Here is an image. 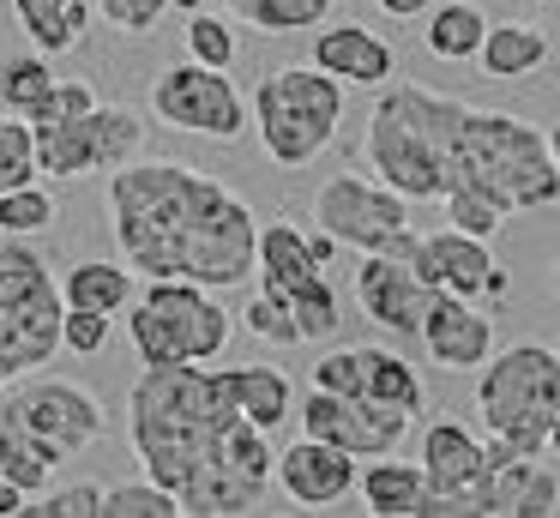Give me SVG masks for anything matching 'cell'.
<instances>
[{
	"label": "cell",
	"instance_id": "277c9868",
	"mask_svg": "<svg viewBox=\"0 0 560 518\" xmlns=\"http://www.w3.org/2000/svg\"><path fill=\"white\" fill-rule=\"evenodd\" d=\"M452 187L488 193L500 211H542L560 199V169L530 120L464 103L458 133H452Z\"/></svg>",
	"mask_w": 560,
	"mask_h": 518
},
{
	"label": "cell",
	"instance_id": "5b68a950",
	"mask_svg": "<svg viewBox=\"0 0 560 518\" xmlns=\"http://www.w3.org/2000/svg\"><path fill=\"white\" fill-rule=\"evenodd\" d=\"M560 410V349L548 344H512L476 368V416L488 434L512 446V452L542 458L548 422Z\"/></svg>",
	"mask_w": 560,
	"mask_h": 518
},
{
	"label": "cell",
	"instance_id": "f1b7e54d",
	"mask_svg": "<svg viewBox=\"0 0 560 518\" xmlns=\"http://www.w3.org/2000/svg\"><path fill=\"white\" fill-rule=\"evenodd\" d=\"M283 308H290V320H295V332H302V344H326V337H338V325H343L338 284H331L326 272L307 277L302 289H290V296H283Z\"/></svg>",
	"mask_w": 560,
	"mask_h": 518
},
{
	"label": "cell",
	"instance_id": "d6986e66",
	"mask_svg": "<svg viewBox=\"0 0 560 518\" xmlns=\"http://www.w3.org/2000/svg\"><path fill=\"white\" fill-rule=\"evenodd\" d=\"M254 272H259V289L283 301L290 289H302L307 277H319V272H326V265L314 260V248H307V229H295L290 217H278V223H259Z\"/></svg>",
	"mask_w": 560,
	"mask_h": 518
},
{
	"label": "cell",
	"instance_id": "52a82bcc",
	"mask_svg": "<svg viewBox=\"0 0 560 518\" xmlns=\"http://www.w3.org/2000/svg\"><path fill=\"white\" fill-rule=\"evenodd\" d=\"M230 308L218 289L187 284V277H145V296L127 313V337H133L139 361L163 368V361H218L230 349Z\"/></svg>",
	"mask_w": 560,
	"mask_h": 518
},
{
	"label": "cell",
	"instance_id": "d590c367",
	"mask_svg": "<svg viewBox=\"0 0 560 518\" xmlns=\"http://www.w3.org/2000/svg\"><path fill=\"white\" fill-rule=\"evenodd\" d=\"M440 205H446V223H452V229H464V235H482V241H494L500 223L512 217V211H500L488 193H470V187H452Z\"/></svg>",
	"mask_w": 560,
	"mask_h": 518
},
{
	"label": "cell",
	"instance_id": "e0dca14e",
	"mask_svg": "<svg viewBox=\"0 0 560 518\" xmlns=\"http://www.w3.org/2000/svg\"><path fill=\"white\" fill-rule=\"evenodd\" d=\"M470 500L482 518H548L560 513V476L536 458H506V464H482Z\"/></svg>",
	"mask_w": 560,
	"mask_h": 518
},
{
	"label": "cell",
	"instance_id": "ffe728a7",
	"mask_svg": "<svg viewBox=\"0 0 560 518\" xmlns=\"http://www.w3.org/2000/svg\"><path fill=\"white\" fill-rule=\"evenodd\" d=\"M476 60H482L488 79H530L548 60V31L542 24H524V19H488Z\"/></svg>",
	"mask_w": 560,
	"mask_h": 518
},
{
	"label": "cell",
	"instance_id": "b9f144b4",
	"mask_svg": "<svg viewBox=\"0 0 560 518\" xmlns=\"http://www.w3.org/2000/svg\"><path fill=\"white\" fill-rule=\"evenodd\" d=\"M25 500H31V494L19 488V482L7 476V470H0V518H13V513H25Z\"/></svg>",
	"mask_w": 560,
	"mask_h": 518
},
{
	"label": "cell",
	"instance_id": "9c48e42d",
	"mask_svg": "<svg viewBox=\"0 0 560 518\" xmlns=\"http://www.w3.org/2000/svg\"><path fill=\"white\" fill-rule=\"evenodd\" d=\"M314 223L338 248H355V253H398V260H410V248H416L410 199L368 175H331L314 193Z\"/></svg>",
	"mask_w": 560,
	"mask_h": 518
},
{
	"label": "cell",
	"instance_id": "7c38bea8",
	"mask_svg": "<svg viewBox=\"0 0 560 518\" xmlns=\"http://www.w3.org/2000/svg\"><path fill=\"white\" fill-rule=\"evenodd\" d=\"M410 410L398 404H374V398H343V392H307L302 398V434L326 446H343L350 458H386L404 446L410 434Z\"/></svg>",
	"mask_w": 560,
	"mask_h": 518
},
{
	"label": "cell",
	"instance_id": "5bb4252c",
	"mask_svg": "<svg viewBox=\"0 0 560 518\" xmlns=\"http://www.w3.org/2000/svg\"><path fill=\"white\" fill-rule=\"evenodd\" d=\"M410 265L428 289H446L464 301H488V277H494V253L482 235H464V229H434V235H416Z\"/></svg>",
	"mask_w": 560,
	"mask_h": 518
},
{
	"label": "cell",
	"instance_id": "d4e9b609",
	"mask_svg": "<svg viewBox=\"0 0 560 518\" xmlns=\"http://www.w3.org/2000/svg\"><path fill=\"white\" fill-rule=\"evenodd\" d=\"M19 24H25L31 48H43V55H67V48L85 43L91 31V0H13Z\"/></svg>",
	"mask_w": 560,
	"mask_h": 518
},
{
	"label": "cell",
	"instance_id": "44dd1931",
	"mask_svg": "<svg viewBox=\"0 0 560 518\" xmlns=\"http://www.w3.org/2000/svg\"><path fill=\"white\" fill-rule=\"evenodd\" d=\"M133 296H139V284H133V265L127 260H79L61 277L67 308H91V313H109V320L133 308Z\"/></svg>",
	"mask_w": 560,
	"mask_h": 518
},
{
	"label": "cell",
	"instance_id": "4dcf8cb0",
	"mask_svg": "<svg viewBox=\"0 0 560 518\" xmlns=\"http://www.w3.org/2000/svg\"><path fill=\"white\" fill-rule=\"evenodd\" d=\"M61 217V205H55L49 187H37V181H25V187H7L0 193V235H43V229Z\"/></svg>",
	"mask_w": 560,
	"mask_h": 518
},
{
	"label": "cell",
	"instance_id": "f6af8a7d",
	"mask_svg": "<svg viewBox=\"0 0 560 518\" xmlns=\"http://www.w3.org/2000/svg\"><path fill=\"white\" fill-rule=\"evenodd\" d=\"M223 7H230V12H235V19H242V24H247V12H254V7H259V0H223Z\"/></svg>",
	"mask_w": 560,
	"mask_h": 518
},
{
	"label": "cell",
	"instance_id": "74e56055",
	"mask_svg": "<svg viewBox=\"0 0 560 518\" xmlns=\"http://www.w3.org/2000/svg\"><path fill=\"white\" fill-rule=\"evenodd\" d=\"M97 103V91H91L85 79H55L49 91L37 96V103H31V127H55V120H73V115H85V108Z\"/></svg>",
	"mask_w": 560,
	"mask_h": 518
},
{
	"label": "cell",
	"instance_id": "4fadbf2b",
	"mask_svg": "<svg viewBox=\"0 0 560 518\" xmlns=\"http://www.w3.org/2000/svg\"><path fill=\"white\" fill-rule=\"evenodd\" d=\"M434 296L440 289H428L422 277H416V265L398 260V253H362V265H355V301H362V313L392 337L422 332V313Z\"/></svg>",
	"mask_w": 560,
	"mask_h": 518
},
{
	"label": "cell",
	"instance_id": "1f68e13d",
	"mask_svg": "<svg viewBox=\"0 0 560 518\" xmlns=\"http://www.w3.org/2000/svg\"><path fill=\"white\" fill-rule=\"evenodd\" d=\"M103 518H182V494L163 482H115L103 488Z\"/></svg>",
	"mask_w": 560,
	"mask_h": 518
},
{
	"label": "cell",
	"instance_id": "d6a6232c",
	"mask_svg": "<svg viewBox=\"0 0 560 518\" xmlns=\"http://www.w3.org/2000/svg\"><path fill=\"white\" fill-rule=\"evenodd\" d=\"M37 181V133H31L25 115L0 108V193Z\"/></svg>",
	"mask_w": 560,
	"mask_h": 518
},
{
	"label": "cell",
	"instance_id": "2e32d148",
	"mask_svg": "<svg viewBox=\"0 0 560 518\" xmlns=\"http://www.w3.org/2000/svg\"><path fill=\"white\" fill-rule=\"evenodd\" d=\"M416 337H422L428 356H434L440 368H452V373H470V368H482V361L494 356V320H488L476 301L446 296V289L428 301L422 332H416Z\"/></svg>",
	"mask_w": 560,
	"mask_h": 518
},
{
	"label": "cell",
	"instance_id": "ac0fdd59",
	"mask_svg": "<svg viewBox=\"0 0 560 518\" xmlns=\"http://www.w3.org/2000/svg\"><path fill=\"white\" fill-rule=\"evenodd\" d=\"M314 67L331 72L338 84H362V91H380V84L398 72V55L380 31L343 19V24H319L314 31Z\"/></svg>",
	"mask_w": 560,
	"mask_h": 518
},
{
	"label": "cell",
	"instance_id": "7a4b0ae2",
	"mask_svg": "<svg viewBox=\"0 0 560 518\" xmlns=\"http://www.w3.org/2000/svg\"><path fill=\"white\" fill-rule=\"evenodd\" d=\"M242 422L235 410L230 368H206V361H163L145 368L127 392V434L145 464L151 482L182 488L199 464L223 446V434Z\"/></svg>",
	"mask_w": 560,
	"mask_h": 518
},
{
	"label": "cell",
	"instance_id": "8fae6325",
	"mask_svg": "<svg viewBox=\"0 0 560 518\" xmlns=\"http://www.w3.org/2000/svg\"><path fill=\"white\" fill-rule=\"evenodd\" d=\"M151 115L175 133H199V139H242L247 133V103L223 67H199V60H175L151 79Z\"/></svg>",
	"mask_w": 560,
	"mask_h": 518
},
{
	"label": "cell",
	"instance_id": "30bf717a",
	"mask_svg": "<svg viewBox=\"0 0 560 518\" xmlns=\"http://www.w3.org/2000/svg\"><path fill=\"white\" fill-rule=\"evenodd\" d=\"M0 422L37 434V440L61 458L97 446L103 428H109L97 392H85L79 380H49V373H25V380L7 385V392H0Z\"/></svg>",
	"mask_w": 560,
	"mask_h": 518
},
{
	"label": "cell",
	"instance_id": "7dc6e473",
	"mask_svg": "<svg viewBox=\"0 0 560 518\" xmlns=\"http://www.w3.org/2000/svg\"><path fill=\"white\" fill-rule=\"evenodd\" d=\"M170 7H182V12H206V0H170Z\"/></svg>",
	"mask_w": 560,
	"mask_h": 518
},
{
	"label": "cell",
	"instance_id": "6da1fadb",
	"mask_svg": "<svg viewBox=\"0 0 560 518\" xmlns=\"http://www.w3.org/2000/svg\"><path fill=\"white\" fill-rule=\"evenodd\" d=\"M115 248L139 277L235 289L254 277L259 217L235 187L175 157H133L109 175Z\"/></svg>",
	"mask_w": 560,
	"mask_h": 518
},
{
	"label": "cell",
	"instance_id": "681fc988",
	"mask_svg": "<svg viewBox=\"0 0 560 518\" xmlns=\"http://www.w3.org/2000/svg\"><path fill=\"white\" fill-rule=\"evenodd\" d=\"M555 349H560V344H555Z\"/></svg>",
	"mask_w": 560,
	"mask_h": 518
},
{
	"label": "cell",
	"instance_id": "7bdbcfd3",
	"mask_svg": "<svg viewBox=\"0 0 560 518\" xmlns=\"http://www.w3.org/2000/svg\"><path fill=\"white\" fill-rule=\"evenodd\" d=\"M380 12H386V19H422L428 7H434V0H374Z\"/></svg>",
	"mask_w": 560,
	"mask_h": 518
},
{
	"label": "cell",
	"instance_id": "603a6c76",
	"mask_svg": "<svg viewBox=\"0 0 560 518\" xmlns=\"http://www.w3.org/2000/svg\"><path fill=\"white\" fill-rule=\"evenodd\" d=\"M355 398H374V404H398V410H422V380L398 349L380 344H355Z\"/></svg>",
	"mask_w": 560,
	"mask_h": 518
},
{
	"label": "cell",
	"instance_id": "e575fe53",
	"mask_svg": "<svg viewBox=\"0 0 560 518\" xmlns=\"http://www.w3.org/2000/svg\"><path fill=\"white\" fill-rule=\"evenodd\" d=\"M31 518H103V482H67L25 500Z\"/></svg>",
	"mask_w": 560,
	"mask_h": 518
},
{
	"label": "cell",
	"instance_id": "4316f807",
	"mask_svg": "<svg viewBox=\"0 0 560 518\" xmlns=\"http://www.w3.org/2000/svg\"><path fill=\"white\" fill-rule=\"evenodd\" d=\"M422 43L434 60H476L482 48V31H488V12L476 0H440V7L422 12Z\"/></svg>",
	"mask_w": 560,
	"mask_h": 518
},
{
	"label": "cell",
	"instance_id": "3957f363",
	"mask_svg": "<svg viewBox=\"0 0 560 518\" xmlns=\"http://www.w3.org/2000/svg\"><path fill=\"white\" fill-rule=\"evenodd\" d=\"M464 103L428 84H380L374 108H368V139L362 157L374 181L404 193L410 205H440L452 187V133H458Z\"/></svg>",
	"mask_w": 560,
	"mask_h": 518
},
{
	"label": "cell",
	"instance_id": "9a60e30c",
	"mask_svg": "<svg viewBox=\"0 0 560 518\" xmlns=\"http://www.w3.org/2000/svg\"><path fill=\"white\" fill-rule=\"evenodd\" d=\"M278 482L283 494H290L295 506H307V513H326V506L350 500L355 488V458L343 452V446H326L314 440V434H302V440H290L278 452Z\"/></svg>",
	"mask_w": 560,
	"mask_h": 518
},
{
	"label": "cell",
	"instance_id": "ab89813d",
	"mask_svg": "<svg viewBox=\"0 0 560 518\" xmlns=\"http://www.w3.org/2000/svg\"><path fill=\"white\" fill-rule=\"evenodd\" d=\"M103 344H109V313H91V308L61 313V349H73V356H103Z\"/></svg>",
	"mask_w": 560,
	"mask_h": 518
},
{
	"label": "cell",
	"instance_id": "f35d334b",
	"mask_svg": "<svg viewBox=\"0 0 560 518\" xmlns=\"http://www.w3.org/2000/svg\"><path fill=\"white\" fill-rule=\"evenodd\" d=\"M242 325H247V332L259 337V344H278V349L302 344V332H295L290 308H283L278 296H266V289H259V296H254V301H247V308H242Z\"/></svg>",
	"mask_w": 560,
	"mask_h": 518
},
{
	"label": "cell",
	"instance_id": "8d00e7d4",
	"mask_svg": "<svg viewBox=\"0 0 560 518\" xmlns=\"http://www.w3.org/2000/svg\"><path fill=\"white\" fill-rule=\"evenodd\" d=\"M187 60H199V67H235V31L223 19H211V12H187Z\"/></svg>",
	"mask_w": 560,
	"mask_h": 518
},
{
	"label": "cell",
	"instance_id": "83f0119b",
	"mask_svg": "<svg viewBox=\"0 0 560 518\" xmlns=\"http://www.w3.org/2000/svg\"><path fill=\"white\" fill-rule=\"evenodd\" d=\"M61 464H67V458L49 452L37 434L13 428V422H0V470H7V476H13L25 494H43V488L55 482V470H61Z\"/></svg>",
	"mask_w": 560,
	"mask_h": 518
},
{
	"label": "cell",
	"instance_id": "f546056e",
	"mask_svg": "<svg viewBox=\"0 0 560 518\" xmlns=\"http://www.w3.org/2000/svg\"><path fill=\"white\" fill-rule=\"evenodd\" d=\"M55 84V67L43 48H25V55H7L0 60V108H13V115H31L43 91Z\"/></svg>",
	"mask_w": 560,
	"mask_h": 518
},
{
	"label": "cell",
	"instance_id": "bcb514c9",
	"mask_svg": "<svg viewBox=\"0 0 560 518\" xmlns=\"http://www.w3.org/2000/svg\"><path fill=\"white\" fill-rule=\"evenodd\" d=\"M548 452L560 458V410H555V422H548Z\"/></svg>",
	"mask_w": 560,
	"mask_h": 518
},
{
	"label": "cell",
	"instance_id": "484cf974",
	"mask_svg": "<svg viewBox=\"0 0 560 518\" xmlns=\"http://www.w3.org/2000/svg\"><path fill=\"white\" fill-rule=\"evenodd\" d=\"M133 157H145V120H139V108L97 103L91 108V175H115Z\"/></svg>",
	"mask_w": 560,
	"mask_h": 518
},
{
	"label": "cell",
	"instance_id": "cb8c5ba5",
	"mask_svg": "<svg viewBox=\"0 0 560 518\" xmlns=\"http://www.w3.org/2000/svg\"><path fill=\"white\" fill-rule=\"evenodd\" d=\"M230 385H235V410H242L254 428L278 434L283 416L295 410V385L283 368H271V361H247V368H230Z\"/></svg>",
	"mask_w": 560,
	"mask_h": 518
},
{
	"label": "cell",
	"instance_id": "7402d4cb",
	"mask_svg": "<svg viewBox=\"0 0 560 518\" xmlns=\"http://www.w3.org/2000/svg\"><path fill=\"white\" fill-rule=\"evenodd\" d=\"M355 488H362V506L374 518H416V506H422V464H404V458H374L368 470H355Z\"/></svg>",
	"mask_w": 560,
	"mask_h": 518
},
{
	"label": "cell",
	"instance_id": "836d02e7",
	"mask_svg": "<svg viewBox=\"0 0 560 518\" xmlns=\"http://www.w3.org/2000/svg\"><path fill=\"white\" fill-rule=\"evenodd\" d=\"M338 0H259L247 12V24L266 36H290V31H307V24H326Z\"/></svg>",
	"mask_w": 560,
	"mask_h": 518
},
{
	"label": "cell",
	"instance_id": "ee69618b",
	"mask_svg": "<svg viewBox=\"0 0 560 518\" xmlns=\"http://www.w3.org/2000/svg\"><path fill=\"white\" fill-rule=\"evenodd\" d=\"M542 139H548V157H555V169H560V120H555V127L542 133Z\"/></svg>",
	"mask_w": 560,
	"mask_h": 518
},
{
	"label": "cell",
	"instance_id": "ba28073f",
	"mask_svg": "<svg viewBox=\"0 0 560 518\" xmlns=\"http://www.w3.org/2000/svg\"><path fill=\"white\" fill-rule=\"evenodd\" d=\"M61 284L37 253L19 248V235H0V392L61 349Z\"/></svg>",
	"mask_w": 560,
	"mask_h": 518
},
{
	"label": "cell",
	"instance_id": "8992f818",
	"mask_svg": "<svg viewBox=\"0 0 560 518\" xmlns=\"http://www.w3.org/2000/svg\"><path fill=\"white\" fill-rule=\"evenodd\" d=\"M259 127V145L278 169H307L331 139H338L343 120V84L331 72H319L314 60L307 67H271L259 79L254 103H247Z\"/></svg>",
	"mask_w": 560,
	"mask_h": 518
},
{
	"label": "cell",
	"instance_id": "60d3db41",
	"mask_svg": "<svg viewBox=\"0 0 560 518\" xmlns=\"http://www.w3.org/2000/svg\"><path fill=\"white\" fill-rule=\"evenodd\" d=\"M97 12H103V24H115V31H127V36H145L151 24L170 12V0H97Z\"/></svg>",
	"mask_w": 560,
	"mask_h": 518
},
{
	"label": "cell",
	"instance_id": "c3c4849f",
	"mask_svg": "<svg viewBox=\"0 0 560 518\" xmlns=\"http://www.w3.org/2000/svg\"><path fill=\"white\" fill-rule=\"evenodd\" d=\"M555 296H560V260H555Z\"/></svg>",
	"mask_w": 560,
	"mask_h": 518
}]
</instances>
